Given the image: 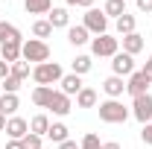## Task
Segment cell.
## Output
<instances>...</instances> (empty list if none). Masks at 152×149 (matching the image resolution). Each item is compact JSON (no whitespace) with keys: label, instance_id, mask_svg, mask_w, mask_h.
I'll return each instance as SVG.
<instances>
[{"label":"cell","instance_id":"1","mask_svg":"<svg viewBox=\"0 0 152 149\" xmlns=\"http://www.w3.org/2000/svg\"><path fill=\"white\" fill-rule=\"evenodd\" d=\"M20 56H23V61H35V64H44V61H50V47H47V41L29 38L26 44H20Z\"/></svg>","mask_w":152,"mask_h":149},{"label":"cell","instance_id":"2","mask_svg":"<svg viewBox=\"0 0 152 149\" xmlns=\"http://www.w3.org/2000/svg\"><path fill=\"white\" fill-rule=\"evenodd\" d=\"M99 120L102 123H126L129 120V108L120 99H105V102H99Z\"/></svg>","mask_w":152,"mask_h":149},{"label":"cell","instance_id":"3","mask_svg":"<svg viewBox=\"0 0 152 149\" xmlns=\"http://www.w3.org/2000/svg\"><path fill=\"white\" fill-rule=\"evenodd\" d=\"M61 67H58L56 61H44V64H35L32 67V79H35L38 85H47V88H53L56 82H61Z\"/></svg>","mask_w":152,"mask_h":149},{"label":"cell","instance_id":"4","mask_svg":"<svg viewBox=\"0 0 152 149\" xmlns=\"http://www.w3.org/2000/svg\"><path fill=\"white\" fill-rule=\"evenodd\" d=\"M117 47H120V38H111L108 35V32H105V35H96L94 41H91V53H94V56H117Z\"/></svg>","mask_w":152,"mask_h":149},{"label":"cell","instance_id":"5","mask_svg":"<svg viewBox=\"0 0 152 149\" xmlns=\"http://www.w3.org/2000/svg\"><path fill=\"white\" fill-rule=\"evenodd\" d=\"M82 26H85L88 32H94V35H105V29H108V18H105V12H99V9H88Z\"/></svg>","mask_w":152,"mask_h":149},{"label":"cell","instance_id":"6","mask_svg":"<svg viewBox=\"0 0 152 149\" xmlns=\"http://www.w3.org/2000/svg\"><path fill=\"white\" fill-rule=\"evenodd\" d=\"M132 114L146 126V123H152V93H143V96H134L132 102Z\"/></svg>","mask_w":152,"mask_h":149},{"label":"cell","instance_id":"7","mask_svg":"<svg viewBox=\"0 0 152 149\" xmlns=\"http://www.w3.org/2000/svg\"><path fill=\"white\" fill-rule=\"evenodd\" d=\"M149 79L143 76V70H134L129 76V82H126V93H132V96H143V93H149Z\"/></svg>","mask_w":152,"mask_h":149},{"label":"cell","instance_id":"8","mask_svg":"<svg viewBox=\"0 0 152 149\" xmlns=\"http://www.w3.org/2000/svg\"><path fill=\"white\" fill-rule=\"evenodd\" d=\"M111 70H114V76H132L134 73V56H129V53L111 56Z\"/></svg>","mask_w":152,"mask_h":149},{"label":"cell","instance_id":"9","mask_svg":"<svg viewBox=\"0 0 152 149\" xmlns=\"http://www.w3.org/2000/svg\"><path fill=\"white\" fill-rule=\"evenodd\" d=\"M6 134H9L12 140H23V137L29 134V123H26L23 117H9V120H6Z\"/></svg>","mask_w":152,"mask_h":149},{"label":"cell","instance_id":"10","mask_svg":"<svg viewBox=\"0 0 152 149\" xmlns=\"http://www.w3.org/2000/svg\"><path fill=\"white\" fill-rule=\"evenodd\" d=\"M47 108H50L53 114H58V117H64V114H70V108H73V105H70V96H67V93L56 91V93H53V99H50V105H47Z\"/></svg>","mask_w":152,"mask_h":149},{"label":"cell","instance_id":"11","mask_svg":"<svg viewBox=\"0 0 152 149\" xmlns=\"http://www.w3.org/2000/svg\"><path fill=\"white\" fill-rule=\"evenodd\" d=\"M102 91L108 93V99L123 96V91H126V82H123V76H108V79L102 82Z\"/></svg>","mask_w":152,"mask_h":149},{"label":"cell","instance_id":"12","mask_svg":"<svg viewBox=\"0 0 152 149\" xmlns=\"http://www.w3.org/2000/svg\"><path fill=\"white\" fill-rule=\"evenodd\" d=\"M58 85H61V93H67V96H73V93H79L82 88H85V85H82V79H79L76 73L61 76V82H58Z\"/></svg>","mask_w":152,"mask_h":149},{"label":"cell","instance_id":"13","mask_svg":"<svg viewBox=\"0 0 152 149\" xmlns=\"http://www.w3.org/2000/svg\"><path fill=\"white\" fill-rule=\"evenodd\" d=\"M12 41H18V44H20V29L15 26V23L0 20V44H12Z\"/></svg>","mask_w":152,"mask_h":149},{"label":"cell","instance_id":"14","mask_svg":"<svg viewBox=\"0 0 152 149\" xmlns=\"http://www.w3.org/2000/svg\"><path fill=\"white\" fill-rule=\"evenodd\" d=\"M0 58H3L6 64L20 61V44H18V41H12V44H0Z\"/></svg>","mask_w":152,"mask_h":149},{"label":"cell","instance_id":"15","mask_svg":"<svg viewBox=\"0 0 152 149\" xmlns=\"http://www.w3.org/2000/svg\"><path fill=\"white\" fill-rule=\"evenodd\" d=\"M140 50H143V35H137V32H132V35H123V53L137 56Z\"/></svg>","mask_w":152,"mask_h":149},{"label":"cell","instance_id":"16","mask_svg":"<svg viewBox=\"0 0 152 149\" xmlns=\"http://www.w3.org/2000/svg\"><path fill=\"white\" fill-rule=\"evenodd\" d=\"M23 9H26L29 15H50L53 0H23Z\"/></svg>","mask_w":152,"mask_h":149},{"label":"cell","instance_id":"17","mask_svg":"<svg viewBox=\"0 0 152 149\" xmlns=\"http://www.w3.org/2000/svg\"><path fill=\"white\" fill-rule=\"evenodd\" d=\"M53 88H47V85H38L35 91H32V102H35L38 108H47V105H50V99H53Z\"/></svg>","mask_w":152,"mask_h":149},{"label":"cell","instance_id":"18","mask_svg":"<svg viewBox=\"0 0 152 149\" xmlns=\"http://www.w3.org/2000/svg\"><path fill=\"white\" fill-rule=\"evenodd\" d=\"M29 131L38 134V137H47V131H50V120H47V114H35V117L29 120Z\"/></svg>","mask_w":152,"mask_h":149},{"label":"cell","instance_id":"19","mask_svg":"<svg viewBox=\"0 0 152 149\" xmlns=\"http://www.w3.org/2000/svg\"><path fill=\"white\" fill-rule=\"evenodd\" d=\"M20 108V102H18V93H3L0 96V114L6 117V114H15Z\"/></svg>","mask_w":152,"mask_h":149},{"label":"cell","instance_id":"20","mask_svg":"<svg viewBox=\"0 0 152 149\" xmlns=\"http://www.w3.org/2000/svg\"><path fill=\"white\" fill-rule=\"evenodd\" d=\"M76 105L79 108H94L96 105V91L94 88H82V91L76 93Z\"/></svg>","mask_w":152,"mask_h":149},{"label":"cell","instance_id":"21","mask_svg":"<svg viewBox=\"0 0 152 149\" xmlns=\"http://www.w3.org/2000/svg\"><path fill=\"white\" fill-rule=\"evenodd\" d=\"M88 35H91V32H88L85 26H70V29H67V41H70L73 47H82V44L88 41Z\"/></svg>","mask_w":152,"mask_h":149},{"label":"cell","instance_id":"22","mask_svg":"<svg viewBox=\"0 0 152 149\" xmlns=\"http://www.w3.org/2000/svg\"><path fill=\"white\" fill-rule=\"evenodd\" d=\"M102 12H105V18H108V15H111V18H120V15H126V0H105Z\"/></svg>","mask_w":152,"mask_h":149},{"label":"cell","instance_id":"23","mask_svg":"<svg viewBox=\"0 0 152 149\" xmlns=\"http://www.w3.org/2000/svg\"><path fill=\"white\" fill-rule=\"evenodd\" d=\"M47 137H50L53 143H64V140H67V126H64V123H50Z\"/></svg>","mask_w":152,"mask_h":149},{"label":"cell","instance_id":"24","mask_svg":"<svg viewBox=\"0 0 152 149\" xmlns=\"http://www.w3.org/2000/svg\"><path fill=\"white\" fill-rule=\"evenodd\" d=\"M50 26L53 29H58V26H67V20H70V15H67V9H50Z\"/></svg>","mask_w":152,"mask_h":149},{"label":"cell","instance_id":"25","mask_svg":"<svg viewBox=\"0 0 152 149\" xmlns=\"http://www.w3.org/2000/svg\"><path fill=\"white\" fill-rule=\"evenodd\" d=\"M117 32H120V35H132L134 32V15H129V12L120 15V18H117Z\"/></svg>","mask_w":152,"mask_h":149},{"label":"cell","instance_id":"26","mask_svg":"<svg viewBox=\"0 0 152 149\" xmlns=\"http://www.w3.org/2000/svg\"><path fill=\"white\" fill-rule=\"evenodd\" d=\"M32 35L41 41V38H50L53 35V26H50V20H35L32 23Z\"/></svg>","mask_w":152,"mask_h":149},{"label":"cell","instance_id":"27","mask_svg":"<svg viewBox=\"0 0 152 149\" xmlns=\"http://www.w3.org/2000/svg\"><path fill=\"white\" fill-rule=\"evenodd\" d=\"M70 67H73V73H76V76L88 73V70H91V56H76L73 61H70Z\"/></svg>","mask_w":152,"mask_h":149},{"label":"cell","instance_id":"28","mask_svg":"<svg viewBox=\"0 0 152 149\" xmlns=\"http://www.w3.org/2000/svg\"><path fill=\"white\" fill-rule=\"evenodd\" d=\"M9 76H15L18 82H23V79L29 76V64H26V61H15V64H9Z\"/></svg>","mask_w":152,"mask_h":149},{"label":"cell","instance_id":"29","mask_svg":"<svg viewBox=\"0 0 152 149\" xmlns=\"http://www.w3.org/2000/svg\"><path fill=\"white\" fill-rule=\"evenodd\" d=\"M79 149H102V143H99V134H94V131H88V134L82 137V143H79Z\"/></svg>","mask_w":152,"mask_h":149},{"label":"cell","instance_id":"30","mask_svg":"<svg viewBox=\"0 0 152 149\" xmlns=\"http://www.w3.org/2000/svg\"><path fill=\"white\" fill-rule=\"evenodd\" d=\"M18 88H20V82L15 76H6L3 79V93H18Z\"/></svg>","mask_w":152,"mask_h":149},{"label":"cell","instance_id":"31","mask_svg":"<svg viewBox=\"0 0 152 149\" xmlns=\"http://www.w3.org/2000/svg\"><path fill=\"white\" fill-rule=\"evenodd\" d=\"M23 146H26V149H41V137H38V134H32V131H29V134L23 137Z\"/></svg>","mask_w":152,"mask_h":149},{"label":"cell","instance_id":"32","mask_svg":"<svg viewBox=\"0 0 152 149\" xmlns=\"http://www.w3.org/2000/svg\"><path fill=\"white\" fill-rule=\"evenodd\" d=\"M140 137H143V143H149V146H152V123H146V126H143Z\"/></svg>","mask_w":152,"mask_h":149},{"label":"cell","instance_id":"33","mask_svg":"<svg viewBox=\"0 0 152 149\" xmlns=\"http://www.w3.org/2000/svg\"><path fill=\"white\" fill-rule=\"evenodd\" d=\"M67 6H82V9H91L94 0H67Z\"/></svg>","mask_w":152,"mask_h":149},{"label":"cell","instance_id":"34","mask_svg":"<svg viewBox=\"0 0 152 149\" xmlns=\"http://www.w3.org/2000/svg\"><path fill=\"white\" fill-rule=\"evenodd\" d=\"M140 12H152V0H134Z\"/></svg>","mask_w":152,"mask_h":149},{"label":"cell","instance_id":"35","mask_svg":"<svg viewBox=\"0 0 152 149\" xmlns=\"http://www.w3.org/2000/svg\"><path fill=\"white\" fill-rule=\"evenodd\" d=\"M143 76H146V79L152 82V56L146 58V64H143Z\"/></svg>","mask_w":152,"mask_h":149},{"label":"cell","instance_id":"36","mask_svg":"<svg viewBox=\"0 0 152 149\" xmlns=\"http://www.w3.org/2000/svg\"><path fill=\"white\" fill-rule=\"evenodd\" d=\"M6 149H26V146H23V140H9Z\"/></svg>","mask_w":152,"mask_h":149},{"label":"cell","instance_id":"37","mask_svg":"<svg viewBox=\"0 0 152 149\" xmlns=\"http://www.w3.org/2000/svg\"><path fill=\"white\" fill-rule=\"evenodd\" d=\"M6 76H9V64L0 58V79H6Z\"/></svg>","mask_w":152,"mask_h":149},{"label":"cell","instance_id":"38","mask_svg":"<svg viewBox=\"0 0 152 149\" xmlns=\"http://www.w3.org/2000/svg\"><path fill=\"white\" fill-rule=\"evenodd\" d=\"M58 149H79V146H76V140H64V143H58Z\"/></svg>","mask_w":152,"mask_h":149},{"label":"cell","instance_id":"39","mask_svg":"<svg viewBox=\"0 0 152 149\" xmlns=\"http://www.w3.org/2000/svg\"><path fill=\"white\" fill-rule=\"evenodd\" d=\"M102 149H123V146H120L117 140H108V143H102Z\"/></svg>","mask_w":152,"mask_h":149},{"label":"cell","instance_id":"40","mask_svg":"<svg viewBox=\"0 0 152 149\" xmlns=\"http://www.w3.org/2000/svg\"><path fill=\"white\" fill-rule=\"evenodd\" d=\"M6 129V117H3V114H0V131Z\"/></svg>","mask_w":152,"mask_h":149}]
</instances>
